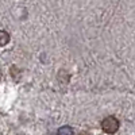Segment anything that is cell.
Masks as SVG:
<instances>
[{"label":"cell","instance_id":"2","mask_svg":"<svg viewBox=\"0 0 135 135\" xmlns=\"http://www.w3.org/2000/svg\"><path fill=\"white\" fill-rule=\"evenodd\" d=\"M9 42V34L4 30H0V46H6Z\"/></svg>","mask_w":135,"mask_h":135},{"label":"cell","instance_id":"1","mask_svg":"<svg viewBox=\"0 0 135 135\" xmlns=\"http://www.w3.org/2000/svg\"><path fill=\"white\" fill-rule=\"evenodd\" d=\"M119 126H120V123L115 116H108L101 122V128L107 134H115L119 130Z\"/></svg>","mask_w":135,"mask_h":135},{"label":"cell","instance_id":"3","mask_svg":"<svg viewBox=\"0 0 135 135\" xmlns=\"http://www.w3.org/2000/svg\"><path fill=\"white\" fill-rule=\"evenodd\" d=\"M58 135H73V130L69 126H62L58 128Z\"/></svg>","mask_w":135,"mask_h":135}]
</instances>
